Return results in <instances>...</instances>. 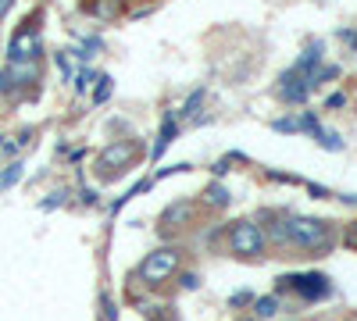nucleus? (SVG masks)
Returning a JSON list of instances; mask_svg holds the SVG:
<instances>
[{"mask_svg":"<svg viewBox=\"0 0 357 321\" xmlns=\"http://www.w3.org/2000/svg\"><path fill=\"white\" fill-rule=\"evenodd\" d=\"M275 240L293 243L307 253H321L333 246V228L321 218H289V221H282V228H275Z\"/></svg>","mask_w":357,"mask_h":321,"instance_id":"f257e3e1","label":"nucleus"},{"mask_svg":"<svg viewBox=\"0 0 357 321\" xmlns=\"http://www.w3.org/2000/svg\"><path fill=\"white\" fill-rule=\"evenodd\" d=\"M175 272H178V250L175 246H158L154 253H146L143 265H139V279L146 285H165Z\"/></svg>","mask_w":357,"mask_h":321,"instance_id":"f03ea898","label":"nucleus"},{"mask_svg":"<svg viewBox=\"0 0 357 321\" xmlns=\"http://www.w3.org/2000/svg\"><path fill=\"white\" fill-rule=\"evenodd\" d=\"M264 228L257 221H236L229 228V250L240 257H261L264 253Z\"/></svg>","mask_w":357,"mask_h":321,"instance_id":"7ed1b4c3","label":"nucleus"},{"mask_svg":"<svg viewBox=\"0 0 357 321\" xmlns=\"http://www.w3.org/2000/svg\"><path fill=\"white\" fill-rule=\"evenodd\" d=\"M136 157V143L132 139H114L111 147L97 157V171H100V179H114V175H122L126 164Z\"/></svg>","mask_w":357,"mask_h":321,"instance_id":"20e7f679","label":"nucleus"},{"mask_svg":"<svg viewBox=\"0 0 357 321\" xmlns=\"http://www.w3.org/2000/svg\"><path fill=\"white\" fill-rule=\"evenodd\" d=\"M279 289H293L304 300H321L333 293V285L325 275H286V279H279Z\"/></svg>","mask_w":357,"mask_h":321,"instance_id":"39448f33","label":"nucleus"},{"mask_svg":"<svg viewBox=\"0 0 357 321\" xmlns=\"http://www.w3.org/2000/svg\"><path fill=\"white\" fill-rule=\"evenodd\" d=\"M40 18V15H36ZM36 18H33V25H22L18 33H15V40H11V61H36L40 57V33H36Z\"/></svg>","mask_w":357,"mask_h":321,"instance_id":"423d86ee","label":"nucleus"},{"mask_svg":"<svg viewBox=\"0 0 357 321\" xmlns=\"http://www.w3.org/2000/svg\"><path fill=\"white\" fill-rule=\"evenodd\" d=\"M307 93H311V86H307V79H301L293 68L282 75V86H279V97L286 100V104H304L307 100Z\"/></svg>","mask_w":357,"mask_h":321,"instance_id":"0eeeda50","label":"nucleus"},{"mask_svg":"<svg viewBox=\"0 0 357 321\" xmlns=\"http://www.w3.org/2000/svg\"><path fill=\"white\" fill-rule=\"evenodd\" d=\"M321 65V43H314V47H307L304 54H301V61L293 65V72L301 75V79H307V86H311V75H314V68Z\"/></svg>","mask_w":357,"mask_h":321,"instance_id":"6e6552de","label":"nucleus"},{"mask_svg":"<svg viewBox=\"0 0 357 321\" xmlns=\"http://www.w3.org/2000/svg\"><path fill=\"white\" fill-rule=\"evenodd\" d=\"M193 211H197V203H193V200H178V203H172V208L165 211V218H161V221L178 228V225H186V221L193 218Z\"/></svg>","mask_w":357,"mask_h":321,"instance_id":"1a4fd4ad","label":"nucleus"},{"mask_svg":"<svg viewBox=\"0 0 357 321\" xmlns=\"http://www.w3.org/2000/svg\"><path fill=\"white\" fill-rule=\"evenodd\" d=\"M175 118H178L175 111H168V114H165V122H161V136H158V143H154V157H161V154H165V147L178 136V122H175Z\"/></svg>","mask_w":357,"mask_h":321,"instance_id":"9d476101","label":"nucleus"},{"mask_svg":"<svg viewBox=\"0 0 357 321\" xmlns=\"http://www.w3.org/2000/svg\"><path fill=\"white\" fill-rule=\"evenodd\" d=\"M89 15L97 18H114L118 11H122V0H89V4H82Z\"/></svg>","mask_w":357,"mask_h":321,"instance_id":"9b49d317","label":"nucleus"},{"mask_svg":"<svg viewBox=\"0 0 357 321\" xmlns=\"http://www.w3.org/2000/svg\"><path fill=\"white\" fill-rule=\"evenodd\" d=\"M204 200L211 203V208H229L232 193H229V186H222V182H211V186H207V193H204Z\"/></svg>","mask_w":357,"mask_h":321,"instance_id":"f8f14e48","label":"nucleus"},{"mask_svg":"<svg viewBox=\"0 0 357 321\" xmlns=\"http://www.w3.org/2000/svg\"><path fill=\"white\" fill-rule=\"evenodd\" d=\"M254 311H257V318H275L279 314V300L275 297H254Z\"/></svg>","mask_w":357,"mask_h":321,"instance_id":"ddd939ff","label":"nucleus"},{"mask_svg":"<svg viewBox=\"0 0 357 321\" xmlns=\"http://www.w3.org/2000/svg\"><path fill=\"white\" fill-rule=\"evenodd\" d=\"M314 139H318V147H325V150H343V139L336 136V132H321V129H314Z\"/></svg>","mask_w":357,"mask_h":321,"instance_id":"4468645a","label":"nucleus"},{"mask_svg":"<svg viewBox=\"0 0 357 321\" xmlns=\"http://www.w3.org/2000/svg\"><path fill=\"white\" fill-rule=\"evenodd\" d=\"M200 104H204V90H193V93L186 97V104H183V111H178V114H183V118H193Z\"/></svg>","mask_w":357,"mask_h":321,"instance_id":"2eb2a0df","label":"nucleus"},{"mask_svg":"<svg viewBox=\"0 0 357 321\" xmlns=\"http://www.w3.org/2000/svg\"><path fill=\"white\" fill-rule=\"evenodd\" d=\"M18 179H22V164L15 161V164H8V171H4V175H0V189H11Z\"/></svg>","mask_w":357,"mask_h":321,"instance_id":"dca6fc26","label":"nucleus"},{"mask_svg":"<svg viewBox=\"0 0 357 321\" xmlns=\"http://www.w3.org/2000/svg\"><path fill=\"white\" fill-rule=\"evenodd\" d=\"M97 82H100V86H97L93 100H97V104H104V100L111 97V75H97Z\"/></svg>","mask_w":357,"mask_h":321,"instance_id":"f3484780","label":"nucleus"},{"mask_svg":"<svg viewBox=\"0 0 357 321\" xmlns=\"http://www.w3.org/2000/svg\"><path fill=\"white\" fill-rule=\"evenodd\" d=\"M93 82H97V75L89 72V68H82V72L75 75V90H79V93H86V90H89V86H93Z\"/></svg>","mask_w":357,"mask_h":321,"instance_id":"a211bd4d","label":"nucleus"},{"mask_svg":"<svg viewBox=\"0 0 357 321\" xmlns=\"http://www.w3.org/2000/svg\"><path fill=\"white\" fill-rule=\"evenodd\" d=\"M272 129L275 132H301V122L296 118H279V122H272Z\"/></svg>","mask_w":357,"mask_h":321,"instance_id":"6ab92c4d","label":"nucleus"},{"mask_svg":"<svg viewBox=\"0 0 357 321\" xmlns=\"http://www.w3.org/2000/svg\"><path fill=\"white\" fill-rule=\"evenodd\" d=\"M65 196H68L65 189H57L50 200H43V203H40V208H43V211H54V208H61V203H65Z\"/></svg>","mask_w":357,"mask_h":321,"instance_id":"aec40b11","label":"nucleus"},{"mask_svg":"<svg viewBox=\"0 0 357 321\" xmlns=\"http://www.w3.org/2000/svg\"><path fill=\"white\" fill-rule=\"evenodd\" d=\"M243 304H254V293H247V289H243V293H232L229 297V307H243Z\"/></svg>","mask_w":357,"mask_h":321,"instance_id":"412c9836","label":"nucleus"},{"mask_svg":"<svg viewBox=\"0 0 357 321\" xmlns=\"http://www.w3.org/2000/svg\"><path fill=\"white\" fill-rule=\"evenodd\" d=\"M343 246H350V250H357V221L343 232Z\"/></svg>","mask_w":357,"mask_h":321,"instance_id":"4be33fe9","label":"nucleus"},{"mask_svg":"<svg viewBox=\"0 0 357 321\" xmlns=\"http://www.w3.org/2000/svg\"><path fill=\"white\" fill-rule=\"evenodd\" d=\"M100 307H104V318H107V321H114V318H118V307L111 304V297H100Z\"/></svg>","mask_w":357,"mask_h":321,"instance_id":"5701e85b","label":"nucleus"},{"mask_svg":"<svg viewBox=\"0 0 357 321\" xmlns=\"http://www.w3.org/2000/svg\"><path fill=\"white\" fill-rule=\"evenodd\" d=\"M15 150H18V143H15V139H0V161H4L8 154H15Z\"/></svg>","mask_w":357,"mask_h":321,"instance_id":"b1692460","label":"nucleus"},{"mask_svg":"<svg viewBox=\"0 0 357 321\" xmlns=\"http://www.w3.org/2000/svg\"><path fill=\"white\" fill-rule=\"evenodd\" d=\"M15 90V82H11V75L8 72H0V93H11Z\"/></svg>","mask_w":357,"mask_h":321,"instance_id":"393cba45","label":"nucleus"},{"mask_svg":"<svg viewBox=\"0 0 357 321\" xmlns=\"http://www.w3.org/2000/svg\"><path fill=\"white\" fill-rule=\"evenodd\" d=\"M79 200L86 203V208H93V203H97V193H93V189H82V193H79Z\"/></svg>","mask_w":357,"mask_h":321,"instance_id":"a878e982","label":"nucleus"},{"mask_svg":"<svg viewBox=\"0 0 357 321\" xmlns=\"http://www.w3.org/2000/svg\"><path fill=\"white\" fill-rule=\"evenodd\" d=\"M343 104H347L343 93H333V97H329V107H343Z\"/></svg>","mask_w":357,"mask_h":321,"instance_id":"bb28decb","label":"nucleus"},{"mask_svg":"<svg viewBox=\"0 0 357 321\" xmlns=\"http://www.w3.org/2000/svg\"><path fill=\"white\" fill-rule=\"evenodd\" d=\"M183 285H186V289H197L200 279H197V275H183Z\"/></svg>","mask_w":357,"mask_h":321,"instance_id":"cd10ccee","label":"nucleus"},{"mask_svg":"<svg viewBox=\"0 0 357 321\" xmlns=\"http://www.w3.org/2000/svg\"><path fill=\"white\" fill-rule=\"evenodd\" d=\"M311 196H318V200H325V196H329V189H325V186H311Z\"/></svg>","mask_w":357,"mask_h":321,"instance_id":"c85d7f7f","label":"nucleus"},{"mask_svg":"<svg viewBox=\"0 0 357 321\" xmlns=\"http://www.w3.org/2000/svg\"><path fill=\"white\" fill-rule=\"evenodd\" d=\"M11 4H15V0H0V18H4V15L11 11Z\"/></svg>","mask_w":357,"mask_h":321,"instance_id":"c756f323","label":"nucleus"},{"mask_svg":"<svg viewBox=\"0 0 357 321\" xmlns=\"http://www.w3.org/2000/svg\"><path fill=\"white\" fill-rule=\"evenodd\" d=\"M240 321H257V318H240Z\"/></svg>","mask_w":357,"mask_h":321,"instance_id":"7c9ffc66","label":"nucleus"}]
</instances>
